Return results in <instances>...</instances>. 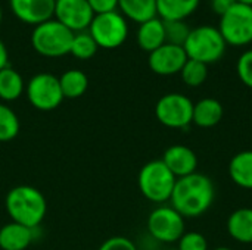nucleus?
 Returning a JSON list of instances; mask_svg holds the SVG:
<instances>
[{
  "label": "nucleus",
  "instance_id": "6ab92c4d",
  "mask_svg": "<svg viewBox=\"0 0 252 250\" xmlns=\"http://www.w3.org/2000/svg\"><path fill=\"white\" fill-rule=\"evenodd\" d=\"M201 0H157V13L162 21H183L192 15Z\"/></svg>",
  "mask_w": 252,
  "mask_h": 250
},
{
  "label": "nucleus",
  "instance_id": "b1692460",
  "mask_svg": "<svg viewBox=\"0 0 252 250\" xmlns=\"http://www.w3.org/2000/svg\"><path fill=\"white\" fill-rule=\"evenodd\" d=\"M19 118L4 103H0V143L10 141L19 134Z\"/></svg>",
  "mask_w": 252,
  "mask_h": 250
},
{
  "label": "nucleus",
  "instance_id": "f8f14e48",
  "mask_svg": "<svg viewBox=\"0 0 252 250\" xmlns=\"http://www.w3.org/2000/svg\"><path fill=\"white\" fill-rule=\"evenodd\" d=\"M188 60V55L182 46L164 43L161 47L149 53V68L158 75H174L179 74Z\"/></svg>",
  "mask_w": 252,
  "mask_h": 250
},
{
  "label": "nucleus",
  "instance_id": "4be33fe9",
  "mask_svg": "<svg viewBox=\"0 0 252 250\" xmlns=\"http://www.w3.org/2000/svg\"><path fill=\"white\" fill-rule=\"evenodd\" d=\"M59 84L65 99H78L86 93L89 78L80 69H68L59 77Z\"/></svg>",
  "mask_w": 252,
  "mask_h": 250
},
{
  "label": "nucleus",
  "instance_id": "39448f33",
  "mask_svg": "<svg viewBox=\"0 0 252 250\" xmlns=\"http://www.w3.org/2000/svg\"><path fill=\"white\" fill-rule=\"evenodd\" d=\"M74 31L58 19H49L35 25L31 34V44L43 56L58 57L71 52Z\"/></svg>",
  "mask_w": 252,
  "mask_h": 250
},
{
  "label": "nucleus",
  "instance_id": "9b49d317",
  "mask_svg": "<svg viewBox=\"0 0 252 250\" xmlns=\"http://www.w3.org/2000/svg\"><path fill=\"white\" fill-rule=\"evenodd\" d=\"M55 16L71 31H83L90 25L94 12L87 0H56Z\"/></svg>",
  "mask_w": 252,
  "mask_h": 250
},
{
  "label": "nucleus",
  "instance_id": "c9c22d12",
  "mask_svg": "<svg viewBox=\"0 0 252 250\" xmlns=\"http://www.w3.org/2000/svg\"><path fill=\"white\" fill-rule=\"evenodd\" d=\"M0 22H1V9H0Z\"/></svg>",
  "mask_w": 252,
  "mask_h": 250
},
{
  "label": "nucleus",
  "instance_id": "6e6552de",
  "mask_svg": "<svg viewBox=\"0 0 252 250\" xmlns=\"http://www.w3.org/2000/svg\"><path fill=\"white\" fill-rule=\"evenodd\" d=\"M193 102L182 93L164 94L155 105L157 119L168 128L183 130L192 124Z\"/></svg>",
  "mask_w": 252,
  "mask_h": 250
},
{
  "label": "nucleus",
  "instance_id": "2f4dec72",
  "mask_svg": "<svg viewBox=\"0 0 252 250\" xmlns=\"http://www.w3.org/2000/svg\"><path fill=\"white\" fill-rule=\"evenodd\" d=\"M210 3H211L213 10L221 16V15H223V13H224V12H226L232 4H235V3H236V0H210Z\"/></svg>",
  "mask_w": 252,
  "mask_h": 250
},
{
  "label": "nucleus",
  "instance_id": "423d86ee",
  "mask_svg": "<svg viewBox=\"0 0 252 250\" xmlns=\"http://www.w3.org/2000/svg\"><path fill=\"white\" fill-rule=\"evenodd\" d=\"M219 31L226 44L247 46L252 41V6L244 3L232 4L221 16Z\"/></svg>",
  "mask_w": 252,
  "mask_h": 250
},
{
  "label": "nucleus",
  "instance_id": "393cba45",
  "mask_svg": "<svg viewBox=\"0 0 252 250\" xmlns=\"http://www.w3.org/2000/svg\"><path fill=\"white\" fill-rule=\"evenodd\" d=\"M182 80L186 85L189 87H199L207 81L208 77V65L193 60V59H188L183 69L180 71Z\"/></svg>",
  "mask_w": 252,
  "mask_h": 250
},
{
  "label": "nucleus",
  "instance_id": "0eeeda50",
  "mask_svg": "<svg viewBox=\"0 0 252 250\" xmlns=\"http://www.w3.org/2000/svg\"><path fill=\"white\" fill-rule=\"evenodd\" d=\"M89 32L99 47L115 49L126 41L128 25L124 16L117 10L96 13L89 25Z\"/></svg>",
  "mask_w": 252,
  "mask_h": 250
},
{
  "label": "nucleus",
  "instance_id": "f03ea898",
  "mask_svg": "<svg viewBox=\"0 0 252 250\" xmlns=\"http://www.w3.org/2000/svg\"><path fill=\"white\" fill-rule=\"evenodd\" d=\"M4 206L13 222L25 225L31 230L38 227L47 214L46 197L32 186H16L9 190Z\"/></svg>",
  "mask_w": 252,
  "mask_h": 250
},
{
  "label": "nucleus",
  "instance_id": "7c9ffc66",
  "mask_svg": "<svg viewBox=\"0 0 252 250\" xmlns=\"http://www.w3.org/2000/svg\"><path fill=\"white\" fill-rule=\"evenodd\" d=\"M94 13L112 12L118 6V0H87Z\"/></svg>",
  "mask_w": 252,
  "mask_h": 250
},
{
  "label": "nucleus",
  "instance_id": "9d476101",
  "mask_svg": "<svg viewBox=\"0 0 252 250\" xmlns=\"http://www.w3.org/2000/svg\"><path fill=\"white\" fill-rule=\"evenodd\" d=\"M149 234L161 243L179 242L185 231V218L173 206H158L148 217Z\"/></svg>",
  "mask_w": 252,
  "mask_h": 250
},
{
  "label": "nucleus",
  "instance_id": "7ed1b4c3",
  "mask_svg": "<svg viewBox=\"0 0 252 250\" xmlns=\"http://www.w3.org/2000/svg\"><path fill=\"white\" fill-rule=\"evenodd\" d=\"M226 46L227 44L219 28L213 25H201L190 29L183 49L188 59L210 65L223 57Z\"/></svg>",
  "mask_w": 252,
  "mask_h": 250
},
{
  "label": "nucleus",
  "instance_id": "a211bd4d",
  "mask_svg": "<svg viewBox=\"0 0 252 250\" xmlns=\"http://www.w3.org/2000/svg\"><path fill=\"white\" fill-rule=\"evenodd\" d=\"M230 237L239 243H252V208H241L230 214L227 220Z\"/></svg>",
  "mask_w": 252,
  "mask_h": 250
},
{
  "label": "nucleus",
  "instance_id": "2eb2a0df",
  "mask_svg": "<svg viewBox=\"0 0 252 250\" xmlns=\"http://www.w3.org/2000/svg\"><path fill=\"white\" fill-rule=\"evenodd\" d=\"M223 105L217 99L205 97L193 105L192 124L199 128H213L223 119Z\"/></svg>",
  "mask_w": 252,
  "mask_h": 250
},
{
  "label": "nucleus",
  "instance_id": "f257e3e1",
  "mask_svg": "<svg viewBox=\"0 0 252 250\" xmlns=\"http://www.w3.org/2000/svg\"><path fill=\"white\" fill-rule=\"evenodd\" d=\"M214 197L216 190L211 178L193 172L188 177L177 178L170 202L183 218H196L211 208Z\"/></svg>",
  "mask_w": 252,
  "mask_h": 250
},
{
  "label": "nucleus",
  "instance_id": "473e14b6",
  "mask_svg": "<svg viewBox=\"0 0 252 250\" xmlns=\"http://www.w3.org/2000/svg\"><path fill=\"white\" fill-rule=\"evenodd\" d=\"M7 60H9V55H7V49H6V46H4V43L0 40V71L3 69V68H6V66H9V63H7Z\"/></svg>",
  "mask_w": 252,
  "mask_h": 250
},
{
  "label": "nucleus",
  "instance_id": "4468645a",
  "mask_svg": "<svg viewBox=\"0 0 252 250\" xmlns=\"http://www.w3.org/2000/svg\"><path fill=\"white\" fill-rule=\"evenodd\" d=\"M56 0H9L13 13L24 22L38 25L52 19Z\"/></svg>",
  "mask_w": 252,
  "mask_h": 250
},
{
  "label": "nucleus",
  "instance_id": "f704fd0d",
  "mask_svg": "<svg viewBox=\"0 0 252 250\" xmlns=\"http://www.w3.org/2000/svg\"><path fill=\"white\" fill-rule=\"evenodd\" d=\"M214 250H232V249H229V248H226V246H221V248H217V249H214Z\"/></svg>",
  "mask_w": 252,
  "mask_h": 250
},
{
  "label": "nucleus",
  "instance_id": "5701e85b",
  "mask_svg": "<svg viewBox=\"0 0 252 250\" xmlns=\"http://www.w3.org/2000/svg\"><path fill=\"white\" fill-rule=\"evenodd\" d=\"M118 6L130 19L142 24L155 18L157 13V0H118Z\"/></svg>",
  "mask_w": 252,
  "mask_h": 250
},
{
  "label": "nucleus",
  "instance_id": "cd10ccee",
  "mask_svg": "<svg viewBox=\"0 0 252 250\" xmlns=\"http://www.w3.org/2000/svg\"><path fill=\"white\" fill-rule=\"evenodd\" d=\"M177 243H179L177 250H208L207 237L198 231L185 233Z\"/></svg>",
  "mask_w": 252,
  "mask_h": 250
},
{
  "label": "nucleus",
  "instance_id": "aec40b11",
  "mask_svg": "<svg viewBox=\"0 0 252 250\" xmlns=\"http://www.w3.org/2000/svg\"><path fill=\"white\" fill-rule=\"evenodd\" d=\"M229 174L236 186L252 190V150L239 152L230 159Z\"/></svg>",
  "mask_w": 252,
  "mask_h": 250
},
{
  "label": "nucleus",
  "instance_id": "c756f323",
  "mask_svg": "<svg viewBox=\"0 0 252 250\" xmlns=\"http://www.w3.org/2000/svg\"><path fill=\"white\" fill-rule=\"evenodd\" d=\"M97 250H137L136 245L123 236H114L105 240Z\"/></svg>",
  "mask_w": 252,
  "mask_h": 250
},
{
  "label": "nucleus",
  "instance_id": "72a5a7b5",
  "mask_svg": "<svg viewBox=\"0 0 252 250\" xmlns=\"http://www.w3.org/2000/svg\"><path fill=\"white\" fill-rule=\"evenodd\" d=\"M238 3H244V4H250L252 6V0H236Z\"/></svg>",
  "mask_w": 252,
  "mask_h": 250
},
{
  "label": "nucleus",
  "instance_id": "20e7f679",
  "mask_svg": "<svg viewBox=\"0 0 252 250\" xmlns=\"http://www.w3.org/2000/svg\"><path fill=\"white\" fill-rule=\"evenodd\" d=\"M177 178L161 159L145 164L139 172L137 184L140 193L154 203H164L171 199Z\"/></svg>",
  "mask_w": 252,
  "mask_h": 250
},
{
  "label": "nucleus",
  "instance_id": "f3484780",
  "mask_svg": "<svg viewBox=\"0 0 252 250\" xmlns=\"http://www.w3.org/2000/svg\"><path fill=\"white\" fill-rule=\"evenodd\" d=\"M137 43L146 52H154L165 43L164 21L161 18H152L140 24L137 29Z\"/></svg>",
  "mask_w": 252,
  "mask_h": 250
},
{
  "label": "nucleus",
  "instance_id": "dca6fc26",
  "mask_svg": "<svg viewBox=\"0 0 252 250\" xmlns=\"http://www.w3.org/2000/svg\"><path fill=\"white\" fill-rule=\"evenodd\" d=\"M32 242V230L13 221L0 228V249L25 250Z\"/></svg>",
  "mask_w": 252,
  "mask_h": 250
},
{
  "label": "nucleus",
  "instance_id": "ddd939ff",
  "mask_svg": "<svg viewBox=\"0 0 252 250\" xmlns=\"http://www.w3.org/2000/svg\"><path fill=\"white\" fill-rule=\"evenodd\" d=\"M165 167L173 172L176 178L188 177L193 172H196L198 168V156L196 153L183 144H174L170 146L161 159Z\"/></svg>",
  "mask_w": 252,
  "mask_h": 250
},
{
  "label": "nucleus",
  "instance_id": "c85d7f7f",
  "mask_svg": "<svg viewBox=\"0 0 252 250\" xmlns=\"http://www.w3.org/2000/svg\"><path fill=\"white\" fill-rule=\"evenodd\" d=\"M236 72L239 80L247 85L252 88V49L244 52L236 63Z\"/></svg>",
  "mask_w": 252,
  "mask_h": 250
},
{
  "label": "nucleus",
  "instance_id": "a878e982",
  "mask_svg": "<svg viewBox=\"0 0 252 250\" xmlns=\"http://www.w3.org/2000/svg\"><path fill=\"white\" fill-rule=\"evenodd\" d=\"M97 44L94 41V38L92 37V34L89 31H80V32H74V38L71 43V52L75 57L78 59H90L94 56V53L97 52Z\"/></svg>",
  "mask_w": 252,
  "mask_h": 250
},
{
  "label": "nucleus",
  "instance_id": "1a4fd4ad",
  "mask_svg": "<svg viewBox=\"0 0 252 250\" xmlns=\"http://www.w3.org/2000/svg\"><path fill=\"white\" fill-rule=\"evenodd\" d=\"M25 93L32 108L43 112L55 111L65 99L61 90L59 78L49 72H40L31 77L25 85Z\"/></svg>",
  "mask_w": 252,
  "mask_h": 250
},
{
  "label": "nucleus",
  "instance_id": "412c9836",
  "mask_svg": "<svg viewBox=\"0 0 252 250\" xmlns=\"http://www.w3.org/2000/svg\"><path fill=\"white\" fill-rule=\"evenodd\" d=\"M25 90L24 78L21 74L10 68L6 66L0 71V99L4 102H13L18 100Z\"/></svg>",
  "mask_w": 252,
  "mask_h": 250
},
{
  "label": "nucleus",
  "instance_id": "bb28decb",
  "mask_svg": "<svg viewBox=\"0 0 252 250\" xmlns=\"http://www.w3.org/2000/svg\"><path fill=\"white\" fill-rule=\"evenodd\" d=\"M164 29H165V43L174 44V46H185L190 28L185 21H164Z\"/></svg>",
  "mask_w": 252,
  "mask_h": 250
}]
</instances>
